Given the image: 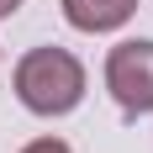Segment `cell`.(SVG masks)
I'll return each instance as SVG.
<instances>
[{
	"instance_id": "cell-1",
	"label": "cell",
	"mask_w": 153,
	"mask_h": 153,
	"mask_svg": "<svg viewBox=\"0 0 153 153\" xmlns=\"http://www.w3.org/2000/svg\"><path fill=\"white\" fill-rule=\"evenodd\" d=\"M16 100L32 116H69L85 100V63L69 48H32L16 63Z\"/></svg>"
},
{
	"instance_id": "cell-2",
	"label": "cell",
	"mask_w": 153,
	"mask_h": 153,
	"mask_svg": "<svg viewBox=\"0 0 153 153\" xmlns=\"http://www.w3.org/2000/svg\"><path fill=\"white\" fill-rule=\"evenodd\" d=\"M106 90L127 116L153 111V42L148 37H127L106 53Z\"/></svg>"
},
{
	"instance_id": "cell-5",
	"label": "cell",
	"mask_w": 153,
	"mask_h": 153,
	"mask_svg": "<svg viewBox=\"0 0 153 153\" xmlns=\"http://www.w3.org/2000/svg\"><path fill=\"white\" fill-rule=\"evenodd\" d=\"M21 5H27V0H0V21H5V16H16Z\"/></svg>"
},
{
	"instance_id": "cell-4",
	"label": "cell",
	"mask_w": 153,
	"mask_h": 153,
	"mask_svg": "<svg viewBox=\"0 0 153 153\" xmlns=\"http://www.w3.org/2000/svg\"><path fill=\"white\" fill-rule=\"evenodd\" d=\"M21 153H74V148H69L63 137H37V143H27Z\"/></svg>"
},
{
	"instance_id": "cell-3",
	"label": "cell",
	"mask_w": 153,
	"mask_h": 153,
	"mask_svg": "<svg viewBox=\"0 0 153 153\" xmlns=\"http://www.w3.org/2000/svg\"><path fill=\"white\" fill-rule=\"evenodd\" d=\"M143 0H63V21L74 32H116L137 16Z\"/></svg>"
}]
</instances>
